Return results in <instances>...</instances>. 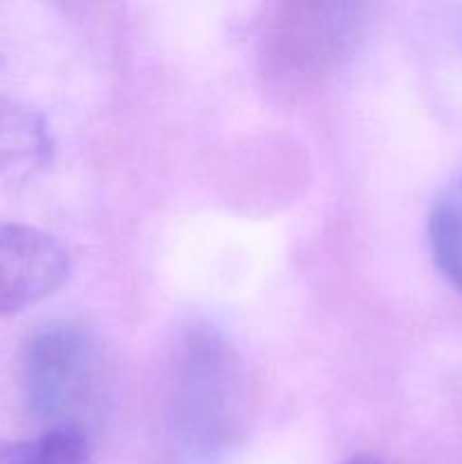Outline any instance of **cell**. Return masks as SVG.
Wrapping results in <instances>:
<instances>
[{"label":"cell","instance_id":"cell-1","mask_svg":"<svg viewBox=\"0 0 462 464\" xmlns=\"http://www.w3.org/2000/svg\"><path fill=\"white\" fill-rule=\"evenodd\" d=\"M23 394L48 429L80 430L104 415L109 367L98 340L71 322H50L30 335L23 352Z\"/></svg>","mask_w":462,"mask_h":464},{"label":"cell","instance_id":"cell-2","mask_svg":"<svg viewBox=\"0 0 462 464\" xmlns=\"http://www.w3.org/2000/svg\"><path fill=\"white\" fill-rule=\"evenodd\" d=\"M68 275V249L53 234L0 220V315L50 297Z\"/></svg>","mask_w":462,"mask_h":464},{"label":"cell","instance_id":"cell-3","mask_svg":"<svg viewBox=\"0 0 462 464\" xmlns=\"http://www.w3.org/2000/svg\"><path fill=\"white\" fill-rule=\"evenodd\" d=\"M53 159V136L43 118L16 102H0V170L30 175Z\"/></svg>","mask_w":462,"mask_h":464},{"label":"cell","instance_id":"cell-4","mask_svg":"<svg viewBox=\"0 0 462 464\" xmlns=\"http://www.w3.org/2000/svg\"><path fill=\"white\" fill-rule=\"evenodd\" d=\"M428 240L439 272L462 293V175L435 198L428 216Z\"/></svg>","mask_w":462,"mask_h":464},{"label":"cell","instance_id":"cell-5","mask_svg":"<svg viewBox=\"0 0 462 464\" xmlns=\"http://www.w3.org/2000/svg\"><path fill=\"white\" fill-rule=\"evenodd\" d=\"M0 464H91L89 435L48 429L27 442L0 438Z\"/></svg>","mask_w":462,"mask_h":464},{"label":"cell","instance_id":"cell-6","mask_svg":"<svg viewBox=\"0 0 462 464\" xmlns=\"http://www.w3.org/2000/svg\"><path fill=\"white\" fill-rule=\"evenodd\" d=\"M344 464H380V462L374 460L371 456H353V458H349Z\"/></svg>","mask_w":462,"mask_h":464}]
</instances>
